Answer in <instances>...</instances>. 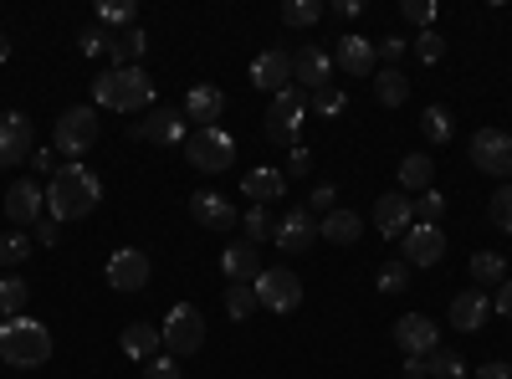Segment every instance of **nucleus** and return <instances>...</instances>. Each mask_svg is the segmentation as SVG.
Wrapping results in <instances>:
<instances>
[{"label": "nucleus", "instance_id": "nucleus-1", "mask_svg": "<svg viewBox=\"0 0 512 379\" xmlns=\"http://www.w3.org/2000/svg\"><path fill=\"white\" fill-rule=\"evenodd\" d=\"M98 205H103V180L88 170V164H62V170L52 175L47 210H52V221H57V226H67V221H88Z\"/></svg>", "mask_w": 512, "mask_h": 379}, {"label": "nucleus", "instance_id": "nucleus-2", "mask_svg": "<svg viewBox=\"0 0 512 379\" xmlns=\"http://www.w3.org/2000/svg\"><path fill=\"white\" fill-rule=\"evenodd\" d=\"M52 359V328L36 318H6L0 323V364L11 369H41Z\"/></svg>", "mask_w": 512, "mask_h": 379}, {"label": "nucleus", "instance_id": "nucleus-3", "mask_svg": "<svg viewBox=\"0 0 512 379\" xmlns=\"http://www.w3.org/2000/svg\"><path fill=\"white\" fill-rule=\"evenodd\" d=\"M93 98L98 108H113V113H149L154 108V82L144 67H113L93 82Z\"/></svg>", "mask_w": 512, "mask_h": 379}, {"label": "nucleus", "instance_id": "nucleus-4", "mask_svg": "<svg viewBox=\"0 0 512 379\" xmlns=\"http://www.w3.org/2000/svg\"><path fill=\"white\" fill-rule=\"evenodd\" d=\"M185 164L200 170V175H221V170L236 164V139L226 129H195L185 139Z\"/></svg>", "mask_w": 512, "mask_h": 379}, {"label": "nucleus", "instance_id": "nucleus-5", "mask_svg": "<svg viewBox=\"0 0 512 379\" xmlns=\"http://www.w3.org/2000/svg\"><path fill=\"white\" fill-rule=\"evenodd\" d=\"M164 349L169 354H200V344H205V318H200V308H190V303H175L164 313Z\"/></svg>", "mask_w": 512, "mask_h": 379}, {"label": "nucleus", "instance_id": "nucleus-6", "mask_svg": "<svg viewBox=\"0 0 512 379\" xmlns=\"http://www.w3.org/2000/svg\"><path fill=\"white\" fill-rule=\"evenodd\" d=\"M303 118H308V93H297V88L277 93V98H272V108H267V139L292 149V144H297V134H303Z\"/></svg>", "mask_w": 512, "mask_h": 379}, {"label": "nucleus", "instance_id": "nucleus-7", "mask_svg": "<svg viewBox=\"0 0 512 379\" xmlns=\"http://www.w3.org/2000/svg\"><path fill=\"white\" fill-rule=\"evenodd\" d=\"M52 144H57V154H67V159L88 154V149L98 144V113H93V108H67V113L57 118V129H52Z\"/></svg>", "mask_w": 512, "mask_h": 379}, {"label": "nucleus", "instance_id": "nucleus-8", "mask_svg": "<svg viewBox=\"0 0 512 379\" xmlns=\"http://www.w3.org/2000/svg\"><path fill=\"white\" fill-rule=\"evenodd\" d=\"M251 287H256V303L272 308V313H292L297 303H303V282H297V272H287V267H262V277H256Z\"/></svg>", "mask_w": 512, "mask_h": 379}, {"label": "nucleus", "instance_id": "nucleus-9", "mask_svg": "<svg viewBox=\"0 0 512 379\" xmlns=\"http://www.w3.org/2000/svg\"><path fill=\"white\" fill-rule=\"evenodd\" d=\"M472 164L482 175H492V180H512V134H502V129H482V134H472Z\"/></svg>", "mask_w": 512, "mask_h": 379}, {"label": "nucleus", "instance_id": "nucleus-10", "mask_svg": "<svg viewBox=\"0 0 512 379\" xmlns=\"http://www.w3.org/2000/svg\"><path fill=\"white\" fill-rule=\"evenodd\" d=\"M446 257V231L441 226H410L405 236H400V262L415 272V267H436Z\"/></svg>", "mask_w": 512, "mask_h": 379}, {"label": "nucleus", "instance_id": "nucleus-11", "mask_svg": "<svg viewBox=\"0 0 512 379\" xmlns=\"http://www.w3.org/2000/svg\"><path fill=\"white\" fill-rule=\"evenodd\" d=\"M103 277H108L113 292H144L149 287V257H144L139 246H123V251H113V257H108Z\"/></svg>", "mask_w": 512, "mask_h": 379}, {"label": "nucleus", "instance_id": "nucleus-12", "mask_svg": "<svg viewBox=\"0 0 512 379\" xmlns=\"http://www.w3.org/2000/svg\"><path fill=\"white\" fill-rule=\"evenodd\" d=\"M128 134L134 139H144V144H185V113H175V108H149L139 123H128Z\"/></svg>", "mask_w": 512, "mask_h": 379}, {"label": "nucleus", "instance_id": "nucleus-13", "mask_svg": "<svg viewBox=\"0 0 512 379\" xmlns=\"http://www.w3.org/2000/svg\"><path fill=\"white\" fill-rule=\"evenodd\" d=\"M31 154H36L31 118H26V113H0V170H11V164H26Z\"/></svg>", "mask_w": 512, "mask_h": 379}, {"label": "nucleus", "instance_id": "nucleus-14", "mask_svg": "<svg viewBox=\"0 0 512 379\" xmlns=\"http://www.w3.org/2000/svg\"><path fill=\"white\" fill-rule=\"evenodd\" d=\"M395 344L405 349V359H425V354L441 349V328L425 318V313H405V318L395 323Z\"/></svg>", "mask_w": 512, "mask_h": 379}, {"label": "nucleus", "instance_id": "nucleus-15", "mask_svg": "<svg viewBox=\"0 0 512 379\" xmlns=\"http://www.w3.org/2000/svg\"><path fill=\"white\" fill-rule=\"evenodd\" d=\"M313 241H318V221H313V210H308V205L287 210V216L272 226V246L287 251V257H292V251H308Z\"/></svg>", "mask_w": 512, "mask_h": 379}, {"label": "nucleus", "instance_id": "nucleus-16", "mask_svg": "<svg viewBox=\"0 0 512 379\" xmlns=\"http://www.w3.org/2000/svg\"><path fill=\"white\" fill-rule=\"evenodd\" d=\"M410 226H415V205H410V195H400V190L379 195V205H374V231H379L384 241H400Z\"/></svg>", "mask_w": 512, "mask_h": 379}, {"label": "nucleus", "instance_id": "nucleus-17", "mask_svg": "<svg viewBox=\"0 0 512 379\" xmlns=\"http://www.w3.org/2000/svg\"><path fill=\"white\" fill-rule=\"evenodd\" d=\"M292 82H297V93H318L333 82V52L323 47H303L292 57Z\"/></svg>", "mask_w": 512, "mask_h": 379}, {"label": "nucleus", "instance_id": "nucleus-18", "mask_svg": "<svg viewBox=\"0 0 512 379\" xmlns=\"http://www.w3.org/2000/svg\"><path fill=\"white\" fill-rule=\"evenodd\" d=\"M251 88H262V93H287L292 88V52H282V47H272V52H262L251 62Z\"/></svg>", "mask_w": 512, "mask_h": 379}, {"label": "nucleus", "instance_id": "nucleus-19", "mask_svg": "<svg viewBox=\"0 0 512 379\" xmlns=\"http://www.w3.org/2000/svg\"><path fill=\"white\" fill-rule=\"evenodd\" d=\"M6 216H11V226H36L41 216H47V190H41L36 180H16L6 190Z\"/></svg>", "mask_w": 512, "mask_h": 379}, {"label": "nucleus", "instance_id": "nucleus-20", "mask_svg": "<svg viewBox=\"0 0 512 379\" xmlns=\"http://www.w3.org/2000/svg\"><path fill=\"white\" fill-rule=\"evenodd\" d=\"M333 62L344 67L349 77H374V72H379V52H374V41H369V36H338Z\"/></svg>", "mask_w": 512, "mask_h": 379}, {"label": "nucleus", "instance_id": "nucleus-21", "mask_svg": "<svg viewBox=\"0 0 512 379\" xmlns=\"http://www.w3.org/2000/svg\"><path fill=\"white\" fill-rule=\"evenodd\" d=\"M190 216H195L205 231H231V226H236V205H231L226 195H216V190H195V195H190Z\"/></svg>", "mask_w": 512, "mask_h": 379}, {"label": "nucleus", "instance_id": "nucleus-22", "mask_svg": "<svg viewBox=\"0 0 512 379\" xmlns=\"http://www.w3.org/2000/svg\"><path fill=\"white\" fill-rule=\"evenodd\" d=\"M487 313H492V298L482 287H466L451 298V328H461V333H477L487 323Z\"/></svg>", "mask_w": 512, "mask_h": 379}, {"label": "nucleus", "instance_id": "nucleus-23", "mask_svg": "<svg viewBox=\"0 0 512 379\" xmlns=\"http://www.w3.org/2000/svg\"><path fill=\"white\" fill-rule=\"evenodd\" d=\"M226 113V93L210 88V82H200V88H190L185 98V123H200V129H216V118Z\"/></svg>", "mask_w": 512, "mask_h": 379}, {"label": "nucleus", "instance_id": "nucleus-24", "mask_svg": "<svg viewBox=\"0 0 512 379\" xmlns=\"http://www.w3.org/2000/svg\"><path fill=\"white\" fill-rule=\"evenodd\" d=\"M118 349L128 354V359H159V349H164V333L154 328V323H128L123 333H118Z\"/></svg>", "mask_w": 512, "mask_h": 379}, {"label": "nucleus", "instance_id": "nucleus-25", "mask_svg": "<svg viewBox=\"0 0 512 379\" xmlns=\"http://www.w3.org/2000/svg\"><path fill=\"white\" fill-rule=\"evenodd\" d=\"M241 190H246V200H256V205H272V200H282L287 175H282V170H272V164H256V170H246Z\"/></svg>", "mask_w": 512, "mask_h": 379}, {"label": "nucleus", "instance_id": "nucleus-26", "mask_svg": "<svg viewBox=\"0 0 512 379\" xmlns=\"http://www.w3.org/2000/svg\"><path fill=\"white\" fill-rule=\"evenodd\" d=\"M318 236H323V241H333V246H354V241L364 236V221L354 216V210H344V205H333L328 216L318 221Z\"/></svg>", "mask_w": 512, "mask_h": 379}, {"label": "nucleus", "instance_id": "nucleus-27", "mask_svg": "<svg viewBox=\"0 0 512 379\" xmlns=\"http://www.w3.org/2000/svg\"><path fill=\"white\" fill-rule=\"evenodd\" d=\"M256 251H262V246H251V241L226 246V251H221V272H226L231 282H256V277H262V262H256Z\"/></svg>", "mask_w": 512, "mask_h": 379}, {"label": "nucleus", "instance_id": "nucleus-28", "mask_svg": "<svg viewBox=\"0 0 512 379\" xmlns=\"http://www.w3.org/2000/svg\"><path fill=\"white\" fill-rule=\"evenodd\" d=\"M144 47H149V36H144L139 26H128V31H113V41H108V57H113V67H139Z\"/></svg>", "mask_w": 512, "mask_h": 379}, {"label": "nucleus", "instance_id": "nucleus-29", "mask_svg": "<svg viewBox=\"0 0 512 379\" xmlns=\"http://www.w3.org/2000/svg\"><path fill=\"white\" fill-rule=\"evenodd\" d=\"M431 180H436V164L431 159H425V154H405L400 159V195H425V190H431Z\"/></svg>", "mask_w": 512, "mask_h": 379}, {"label": "nucleus", "instance_id": "nucleus-30", "mask_svg": "<svg viewBox=\"0 0 512 379\" xmlns=\"http://www.w3.org/2000/svg\"><path fill=\"white\" fill-rule=\"evenodd\" d=\"M374 98H379L384 108H400V103L410 98V77H405L400 67H379V72H374Z\"/></svg>", "mask_w": 512, "mask_h": 379}, {"label": "nucleus", "instance_id": "nucleus-31", "mask_svg": "<svg viewBox=\"0 0 512 379\" xmlns=\"http://www.w3.org/2000/svg\"><path fill=\"white\" fill-rule=\"evenodd\" d=\"M26 298H31V287H26L21 277H0V323L21 318V313H26Z\"/></svg>", "mask_w": 512, "mask_h": 379}, {"label": "nucleus", "instance_id": "nucleus-32", "mask_svg": "<svg viewBox=\"0 0 512 379\" xmlns=\"http://www.w3.org/2000/svg\"><path fill=\"white\" fill-rule=\"evenodd\" d=\"M420 134L431 139V144H451V113L441 108V103H431V108H420Z\"/></svg>", "mask_w": 512, "mask_h": 379}, {"label": "nucleus", "instance_id": "nucleus-33", "mask_svg": "<svg viewBox=\"0 0 512 379\" xmlns=\"http://www.w3.org/2000/svg\"><path fill=\"white\" fill-rule=\"evenodd\" d=\"M472 277H477V287L487 292V287H502V282H507V267H502L497 251H477V257H472Z\"/></svg>", "mask_w": 512, "mask_h": 379}, {"label": "nucleus", "instance_id": "nucleus-34", "mask_svg": "<svg viewBox=\"0 0 512 379\" xmlns=\"http://www.w3.org/2000/svg\"><path fill=\"white\" fill-rule=\"evenodd\" d=\"M425 374L431 379H466V364L456 349H436V354H425Z\"/></svg>", "mask_w": 512, "mask_h": 379}, {"label": "nucleus", "instance_id": "nucleus-35", "mask_svg": "<svg viewBox=\"0 0 512 379\" xmlns=\"http://www.w3.org/2000/svg\"><path fill=\"white\" fill-rule=\"evenodd\" d=\"M344 108H349V93H344V88H333V82H328V88H318V93H308V113L338 118Z\"/></svg>", "mask_w": 512, "mask_h": 379}, {"label": "nucleus", "instance_id": "nucleus-36", "mask_svg": "<svg viewBox=\"0 0 512 379\" xmlns=\"http://www.w3.org/2000/svg\"><path fill=\"white\" fill-rule=\"evenodd\" d=\"M139 16V6H134V0H103V6H98V26H139L134 21Z\"/></svg>", "mask_w": 512, "mask_h": 379}, {"label": "nucleus", "instance_id": "nucleus-37", "mask_svg": "<svg viewBox=\"0 0 512 379\" xmlns=\"http://www.w3.org/2000/svg\"><path fill=\"white\" fill-rule=\"evenodd\" d=\"M282 21H287V26H318V21H323V0H287Z\"/></svg>", "mask_w": 512, "mask_h": 379}, {"label": "nucleus", "instance_id": "nucleus-38", "mask_svg": "<svg viewBox=\"0 0 512 379\" xmlns=\"http://www.w3.org/2000/svg\"><path fill=\"white\" fill-rule=\"evenodd\" d=\"M31 257V236L26 231H6L0 236V267H21Z\"/></svg>", "mask_w": 512, "mask_h": 379}, {"label": "nucleus", "instance_id": "nucleus-39", "mask_svg": "<svg viewBox=\"0 0 512 379\" xmlns=\"http://www.w3.org/2000/svg\"><path fill=\"white\" fill-rule=\"evenodd\" d=\"M226 313L231 318H251L256 313V287L251 282H231L226 287Z\"/></svg>", "mask_w": 512, "mask_h": 379}, {"label": "nucleus", "instance_id": "nucleus-40", "mask_svg": "<svg viewBox=\"0 0 512 379\" xmlns=\"http://www.w3.org/2000/svg\"><path fill=\"white\" fill-rule=\"evenodd\" d=\"M487 205H492V210H487L492 226H497V231H512V180H507V185H497Z\"/></svg>", "mask_w": 512, "mask_h": 379}, {"label": "nucleus", "instance_id": "nucleus-41", "mask_svg": "<svg viewBox=\"0 0 512 379\" xmlns=\"http://www.w3.org/2000/svg\"><path fill=\"white\" fill-rule=\"evenodd\" d=\"M108 41H113L108 26H88V31L77 36V52H82V57H108Z\"/></svg>", "mask_w": 512, "mask_h": 379}, {"label": "nucleus", "instance_id": "nucleus-42", "mask_svg": "<svg viewBox=\"0 0 512 379\" xmlns=\"http://www.w3.org/2000/svg\"><path fill=\"white\" fill-rule=\"evenodd\" d=\"M374 287H379V292H405V287H410V267H405V262H384L379 277H374Z\"/></svg>", "mask_w": 512, "mask_h": 379}, {"label": "nucleus", "instance_id": "nucleus-43", "mask_svg": "<svg viewBox=\"0 0 512 379\" xmlns=\"http://www.w3.org/2000/svg\"><path fill=\"white\" fill-rule=\"evenodd\" d=\"M441 216H446V195H441V190H425L420 205H415V221H420V226H436Z\"/></svg>", "mask_w": 512, "mask_h": 379}, {"label": "nucleus", "instance_id": "nucleus-44", "mask_svg": "<svg viewBox=\"0 0 512 379\" xmlns=\"http://www.w3.org/2000/svg\"><path fill=\"white\" fill-rule=\"evenodd\" d=\"M267 236H272V216H267V205H251V210H246V241H251V246H262Z\"/></svg>", "mask_w": 512, "mask_h": 379}, {"label": "nucleus", "instance_id": "nucleus-45", "mask_svg": "<svg viewBox=\"0 0 512 379\" xmlns=\"http://www.w3.org/2000/svg\"><path fill=\"white\" fill-rule=\"evenodd\" d=\"M415 57H420V62H441V57H446V36H441V31H420Z\"/></svg>", "mask_w": 512, "mask_h": 379}, {"label": "nucleus", "instance_id": "nucleus-46", "mask_svg": "<svg viewBox=\"0 0 512 379\" xmlns=\"http://www.w3.org/2000/svg\"><path fill=\"white\" fill-rule=\"evenodd\" d=\"M405 21H415L420 31H431V21H436V0H405Z\"/></svg>", "mask_w": 512, "mask_h": 379}, {"label": "nucleus", "instance_id": "nucleus-47", "mask_svg": "<svg viewBox=\"0 0 512 379\" xmlns=\"http://www.w3.org/2000/svg\"><path fill=\"white\" fill-rule=\"evenodd\" d=\"M374 52H379L384 62H395V57H405V52H410V41H405V36H384V41H379Z\"/></svg>", "mask_w": 512, "mask_h": 379}, {"label": "nucleus", "instance_id": "nucleus-48", "mask_svg": "<svg viewBox=\"0 0 512 379\" xmlns=\"http://www.w3.org/2000/svg\"><path fill=\"white\" fill-rule=\"evenodd\" d=\"M144 379H180V369H175V359H149Z\"/></svg>", "mask_w": 512, "mask_h": 379}, {"label": "nucleus", "instance_id": "nucleus-49", "mask_svg": "<svg viewBox=\"0 0 512 379\" xmlns=\"http://www.w3.org/2000/svg\"><path fill=\"white\" fill-rule=\"evenodd\" d=\"M31 231H36V241H41V246H57V236H62V226H57L52 216H41Z\"/></svg>", "mask_w": 512, "mask_h": 379}, {"label": "nucleus", "instance_id": "nucleus-50", "mask_svg": "<svg viewBox=\"0 0 512 379\" xmlns=\"http://www.w3.org/2000/svg\"><path fill=\"white\" fill-rule=\"evenodd\" d=\"M492 313H502V318H512V277L497 287V298H492Z\"/></svg>", "mask_w": 512, "mask_h": 379}, {"label": "nucleus", "instance_id": "nucleus-51", "mask_svg": "<svg viewBox=\"0 0 512 379\" xmlns=\"http://www.w3.org/2000/svg\"><path fill=\"white\" fill-rule=\"evenodd\" d=\"M308 164H313V159H308V149H303V144H292V154H287V170H292V175H308Z\"/></svg>", "mask_w": 512, "mask_h": 379}, {"label": "nucleus", "instance_id": "nucleus-52", "mask_svg": "<svg viewBox=\"0 0 512 379\" xmlns=\"http://www.w3.org/2000/svg\"><path fill=\"white\" fill-rule=\"evenodd\" d=\"M333 200H338V190H333V185H318L313 200H308V210H333Z\"/></svg>", "mask_w": 512, "mask_h": 379}, {"label": "nucleus", "instance_id": "nucleus-53", "mask_svg": "<svg viewBox=\"0 0 512 379\" xmlns=\"http://www.w3.org/2000/svg\"><path fill=\"white\" fill-rule=\"evenodd\" d=\"M31 164H36L41 175H57V170H62V164L52 159V149H36V154H31Z\"/></svg>", "mask_w": 512, "mask_h": 379}, {"label": "nucleus", "instance_id": "nucleus-54", "mask_svg": "<svg viewBox=\"0 0 512 379\" xmlns=\"http://www.w3.org/2000/svg\"><path fill=\"white\" fill-rule=\"evenodd\" d=\"M482 379H512V364H487Z\"/></svg>", "mask_w": 512, "mask_h": 379}, {"label": "nucleus", "instance_id": "nucleus-55", "mask_svg": "<svg viewBox=\"0 0 512 379\" xmlns=\"http://www.w3.org/2000/svg\"><path fill=\"white\" fill-rule=\"evenodd\" d=\"M405 379H425V359H405Z\"/></svg>", "mask_w": 512, "mask_h": 379}, {"label": "nucleus", "instance_id": "nucleus-56", "mask_svg": "<svg viewBox=\"0 0 512 379\" xmlns=\"http://www.w3.org/2000/svg\"><path fill=\"white\" fill-rule=\"evenodd\" d=\"M0 62H11V36L0 31Z\"/></svg>", "mask_w": 512, "mask_h": 379}]
</instances>
